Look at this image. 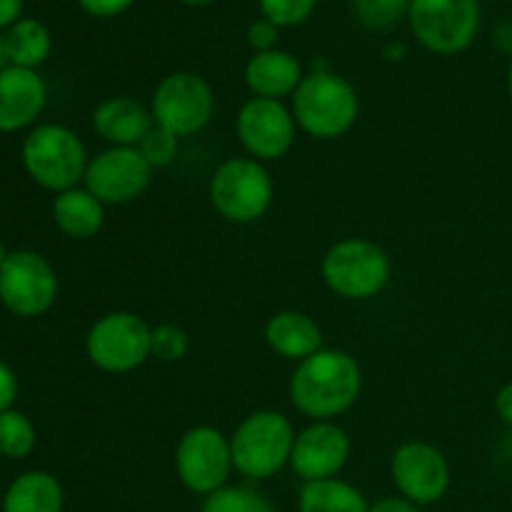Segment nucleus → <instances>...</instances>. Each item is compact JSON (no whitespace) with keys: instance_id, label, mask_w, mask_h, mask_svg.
<instances>
[{"instance_id":"obj_23","label":"nucleus","mask_w":512,"mask_h":512,"mask_svg":"<svg viewBox=\"0 0 512 512\" xmlns=\"http://www.w3.org/2000/svg\"><path fill=\"white\" fill-rule=\"evenodd\" d=\"M5 45H8L10 65L30 70L43 65L48 60L50 48H53L48 28L33 18L18 20L15 25H10L8 35H5Z\"/></svg>"},{"instance_id":"obj_38","label":"nucleus","mask_w":512,"mask_h":512,"mask_svg":"<svg viewBox=\"0 0 512 512\" xmlns=\"http://www.w3.org/2000/svg\"><path fill=\"white\" fill-rule=\"evenodd\" d=\"M8 250H5V245L3 243H0V268H3V263H5V260H8Z\"/></svg>"},{"instance_id":"obj_36","label":"nucleus","mask_w":512,"mask_h":512,"mask_svg":"<svg viewBox=\"0 0 512 512\" xmlns=\"http://www.w3.org/2000/svg\"><path fill=\"white\" fill-rule=\"evenodd\" d=\"M10 58H8V45H5V35H0V70L8 68Z\"/></svg>"},{"instance_id":"obj_25","label":"nucleus","mask_w":512,"mask_h":512,"mask_svg":"<svg viewBox=\"0 0 512 512\" xmlns=\"http://www.w3.org/2000/svg\"><path fill=\"white\" fill-rule=\"evenodd\" d=\"M35 425L30 423L28 415L20 410H5L0 413V455L10 460L28 458L35 450Z\"/></svg>"},{"instance_id":"obj_4","label":"nucleus","mask_w":512,"mask_h":512,"mask_svg":"<svg viewBox=\"0 0 512 512\" xmlns=\"http://www.w3.org/2000/svg\"><path fill=\"white\" fill-rule=\"evenodd\" d=\"M388 253L368 238H343L325 250L320 275L338 298L370 300L390 283Z\"/></svg>"},{"instance_id":"obj_19","label":"nucleus","mask_w":512,"mask_h":512,"mask_svg":"<svg viewBox=\"0 0 512 512\" xmlns=\"http://www.w3.org/2000/svg\"><path fill=\"white\" fill-rule=\"evenodd\" d=\"M265 343L278 358L303 363L323 350V330L300 310H280L265 323Z\"/></svg>"},{"instance_id":"obj_30","label":"nucleus","mask_w":512,"mask_h":512,"mask_svg":"<svg viewBox=\"0 0 512 512\" xmlns=\"http://www.w3.org/2000/svg\"><path fill=\"white\" fill-rule=\"evenodd\" d=\"M278 33H280L278 25H273L270 20H265V18H260V20H255V23H250L248 45L255 50V53L275 50V45H278Z\"/></svg>"},{"instance_id":"obj_31","label":"nucleus","mask_w":512,"mask_h":512,"mask_svg":"<svg viewBox=\"0 0 512 512\" xmlns=\"http://www.w3.org/2000/svg\"><path fill=\"white\" fill-rule=\"evenodd\" d=\"M135 0H78L80 8L95 18H115V15L125 13Z\"/></svg>"},{"instance_id":"obj_3","label":"nucleus","mask_w":512,"mask_h":512,"mask_svg":"<svg viewBox=\"0 0 512 512\" xmlns=\"http://www.w3.org/2000/svg\"><path fill=\"white\" fill-rule=\"evenodd\" d=\"M295 428L278 410H255L230 435L233 468L248 480H268L290 465Z\"/></svg>"},{"instance_id":"obj_20","label":"nucleus","mask_w":512,"mask_h":512,"mask_svg":"<svg viewBox=\"0 0 512 512\" xmlns=\"http://www.w3.org/2000/svg\"><path fill=\"white\" fill-rule=\"evenodd\" d=\"M53 220L68 238L88 240L105 223V205L88 188H70L55 195Z\"/></svg>"},{"instance_id":"obj_18","label":"nucleus","mask_w":512,"mask_h":512,"mask_svg":"<svg viewBox=\"0 0 512 512\" xmlns=\"http://www.w3.org/2000/svg\"><path fill=\"white\" fill-rule=\"evenodd\" d=\"M303 65L288 50H265L255 53L245 65V83L255 98L283 100L293 98L298 85L303 83Z\"/></svg>"},{"instance_id":"obj_32","label":"nucleus","mask_w":512,"mask_h":512,"mask_svg":"<svg viewBox=\"0 0 512 512\" xmlns=\"http://www.w3.org/2000/svg\"><path fill=\"white\" fill-rule=\"evenodd\" d=\"M18 398V378L13 370L0 360V413L13 408V400Z\"/></svg>"},{"instance_id":"obj_6","label":"nucleus","mask_w":512,"mask_h":512,"mask_svg":"<svg viewBox=\"0 0 512 512\" xmlns=\"http://www.w3.org/2000/svg\"><path fill=\"white\" fill-rule=\"evenodd\" d=\"M208 195L220 218L248 225L268 213L275 185L265 163L255 158H230L220 163L210 178Z\"/></svg>"},{"instance_id":"obj_33","label":"nucleus","mask_w":512,"mask_h":512,"mask_svg":"<svg viewBox=\"0 0 512 512\" xmlns=\"http://www.w3.org/2000/svg\"><path fill=\"white\" fill-rule=\"evenodd\" d=\"M368 512H420V508L415 503H410L408 498H383L378 503H373L368 508Z\"/></svg>"},{"instance_id":"obj_2","label":"nucleus","mask_w":512,"mask_h":512,"mask_svg":"<svg viewBox=\"0 0 512 512\" xmlns=\"http://www.w3.org/2000/svg\"><path fill=\"white\" fill-rule=\"evenodd\" d=\"M293 118L303 133L318 140H338L353 130L360 115L358 90L333 70H313L293 93Z\"/></svg>"},{"instance_id":"obj_34","label":"nucleus","mask_w":512,"mask_h":512,"mask_svg":"<svg viewBox=\"0 0 512 512\" xmlns=\"http://www.w3.org/2000/svg\"><path fill=\"white\" fill-rule=\"evenodd\" d=\"M495 410H498V418L512 428V383L503 385V388L498 390V398H495Z\"/></svg>"},{"instance_id":"obj_15","label":"nucleus","mask_w":512,"mask_h":512,"mask_svg":"<svg viewBox=\"0 0 512 512\" xmlns=\"http://www.w3.org/2000/svg\"><path fill=\"white\" fill-rule=\"evenodd\" d=\"M350 458V438L333 420H318L295 435L290 468L303 483L335 478Z\"/></svg>"},{"instance_id":"obj_26","label":"nucleus","mask_w":512,"mask_h":512,"mask_svg":"<svg viewBox=\"0 0 512 512\" xmlns=\"http://www.w3.org/2000/svg\"><path fill=\"white\" fill-rule=\"evenodd\" d=\"M413 0H353L358 23L368 30H390L408 18Z\"/></svg>"},{"instance_id":"obj_1","label":"nucleus","mask_w":512,"mask_h":512,"mask_svg":"<svg viewBox=\"0 0 512 512\" xmlns=\"http://www.w3.org/2000/svg\"><path fill=\"white\" fill-rule=\"evenodd\" d=\"M363 390V370L345 350L323 348L295 365L290 375V403L300 415L318 420H335L348 413Z\"/></svg>"},{"instance_id":"obj_27","label":"nucleus","mask_w":512,"mask_h":512,"mask_svg":"<svg viewBox=\"0 0 512 512\" xmlns=\"http://www.w3.org/2000/svg\"><path fill=\"white\" fill-rule=\"evenodd\" d=\"M190 335L180 325L160 323L150 335V358H158L160 363H178L188 355Z\"/></svg>"},{"instance_id":"obj_9","label":"nucleus","mask_w":512,"mask_h":512,"mask_svg":"<svg viewBox=\"0 0 512 512\" xmlns=\"http://www.w3.org/2000/svg\"><path fill=\"white\" fill-rule=\"evenodd\" d=\"M150 113L155 125L170 130L178 138H190L213 120L215 93L203 75L178 70L165 75L153 90Z\"/></svg>"},{"instance_id":"obj_37","label":"nucleus","mask_w":512,"mask_h":512,"mask_svg":"<svg viewBox=\"0 0 512 512\" xmlns=\"http://www.w3.org/2000/svg\"><path fill=\"white\" fill-rule=\"evenodd\" d=\"M180 3L190 5V8H205V5L215 3V0H180Z\"/></svg>"},{"instance_id":"obj_12","label":"nucleus","mask_w":512,"mask_h":512,"mask_svg":"<svg viewBox=\"0 0 512 512\" xmlns=\"http://www.w3.org/2000/svg\"><path fill=\"white\" fill-rule=\"evenodd\" d=\"M235 130L248 158L273 163L290 153L298 123L293 118V110L285 108L283 100L250 98L238 110Z\"/></svg>"},{"instance_id":"obj_14","label":"nucleus","mask_w":512,"mask_h":512,"mask_svg":"<svg viewBox=\"0 0 512 512\" xmlns=\"http://www.w3.org/2000/svg\"><path fill=\"white\" fill-rule=\"evenodd\" d=\"M390 475L395 488L410 503L433 505L445 498L450 488V465L443 450L423 440H410L398 445L390 458Z\"/></svg>"},{"instance_id":"obj_24","label":"nucleus","mask_w":512,"mask_h":512,"mask_svg":"<svg viewBox=\"0 0 512 512\" xmlns=\"http://www.w3.org/2000/svg\"><path fill=\"white\" fill-rule=\"evenodd\" d=\"M200 512H275L265 493L250 485H225L205 498Z\"/></svg>"},{"instance_id":"obj_29","label":"nucleus","mask_w":512,"mask_h":512,"mask_svg":"<svg viewBox=\"0 0 512 512\" xmlns=\"http://www.w3.org/2000/svg\"><path fill=\"white\" fill-rule=\"evenodd\" d=\"M260 13L278 28H293L313 15L318 0H258Z\"/></svg>"},{"instance_id":"obj_39","label":"nucleus","mask_w":512,"mask_h":512,"mask_svg":"<svg viewBox=\"0 0 512 512\" xmlns=\"http://www.w3.org/2000/svg\"><path fill=\"white\" fill-rule=\"evenodd\" d=\"M508 90H510V98H512V60H510V68H508Z\"/></svg>"},{"instance_id":"obj_7","label":"nucleus","mask_w":512,"mask_h":512,"mask_svg":"<svg viewBox=\"0 0 512 512\" xmlns=\"http://www.w3.org/2000/svg\"><path fill=\"white\" fill-rule=\"evenodd\" d=\"M150 335L153 328L138 313L113 310L90 325L85 335V353L103 373H133L150 358Z\"/></svg>"},{"instance_id":"obj_21","label":"nucleus","mask_w":512,"mask_h":512,"mask_svg":"<svg viewBox=\"0 0 512 512\" xmlns=\"http://www.w3.org/2000/svg\"><path fill=\"white\" fill-rule=\"evenodd\" d=\"M63 488L43 470L18 475L5 490L3 512H63Z\"/></svg>"},{"instance_id":"obj_16","label":"nucleus","mask_w":512,"mask_h":512,"mask_svg":"<svg viewBox=\"0 0 512 512\" xmlns=\"http://www.w3.org/2000/svg\"><path fill=\"white\" fill-rule=\"evenodd\" d=\"M48 88L38 70L8 65L0 70V133H18L43 113Z\"/></svg>"},{"instance_id":"obj_10","label":"nucleus","mask_w":512,"mask_h":512,"mask_svg":"<svg viewBox=\"0 0 512 512\" xmlns=\"http://www.w3.org/2000/svg\"><path fill=\"white\" fill-rule=\"evenodd\" d=\"M233 470L230 438L213 425H195L178 440L175 473L190 493L208 498L210 493L228 485Z\"/></svg>"},{"instance_id":"obj_35","label":"nucleus","mask_w":512,"mask_h":512,"mask_svg":"<svg viewBox=\"0 0 512 512\" xmlns=\"http://www.w3.org/2000/svg\"><path fill=\"white\" fill-rule=\"evenodd\" d=\"M20 13H23V0H0V28L18 23Z\"/></svg>"},{"instance_id":"obj_13","label":"nucleus","mask_w":512,"mask_h":512,"mask_svg":"<svg viewBox=\"0 0 512 512\" xmlns=\"http://www.w3.org/2000/svg\"><path fill=\"white\" fill-rule=\"evenodd\" d=\"M153 180V168L138 148H108L90 158L85 188L103 205H128L138 200Z\"/></svg>"},{"instance_id":"obj_22","label":"nucleus","mask_w":512,"mask_h":512,"mask_svg":"<svg viewBox=\"0 0 512 512\" xmlns=\"http://www.w3.org/2000/svg\"><path fill=\"white\" fill-rule=\"evenodd\" d=\"M368 508L365 495L340 478L303 483L298 495L300 512H368Z\"/></svg>"},{"instance_id":"obj_28","label":"nucleus","mask_w":512,"mask_h":512,"mask_svg":"<svg viewBox=\"0 0 512 512\" xmlns=\"http://www.w3.org/2000/svg\"><path fill=\"white\" fill-rule=\"evenodd\" d=\"M138 150L153 170L168 168V165H173L175 158H178L180 138L175 133H170V130L160 128V125H153V128L145 133V138L140 140Z\"/></svg>"},{"instance_id":"obj_5","label":"nucleus","mask_w":512,"mask_h":512,"mask_svg":"<svg viewBox=\"0 0 512 512\" xmlns=\"http://www.w3.org/2000/svg\"><path fill=\"white\" fill-rule=\"evenodd\" d=\"M88 150L70 128L58 123L38 125L23 143V165L30 178L55 195L78 188L88 170Z\"/></svg>"},{"instance_id":"obj_11","label":"nucleus","mask_w":512,"mask_h":512,"mask_svg":"<svg viewBox=\"0 0 512 512\" xmlns=\"http://www.w3.org/2000/svg\"><path fill=\"white\" fill-rule=\"evenodd\" d=\"M58 298V275L35 250H13L0 268V303L18 318H40Z\"/></svg>"},{"instance_id":"obj_8","label":"nucleus","mask_w":512,"mask_h":512,"mask_svg":"<svg viewBox=\"0 0 512 512\" xmlns=\"http://www.w3.org/2000/svg\"><path fill=\"white\" fill-rule=\"evenodd\" d=\"M410 30L435 55H458L480 30V0H413Z\"/></svg>"},{"instance_id":"obj_17","label":"nucleus","mask_w":512,"mask_h":512,"mask_svg":"<svg viewBox=\"0 0 512 512\" xmlns=\"http://www.w3.org/2000/svg\"><path fill=\"white\" fill-rule=\"evenodd\" d=\"M155 125L148 105L130 95H113L93 110V130L110 148H138Z\"/></svg>"}]
</instances>
